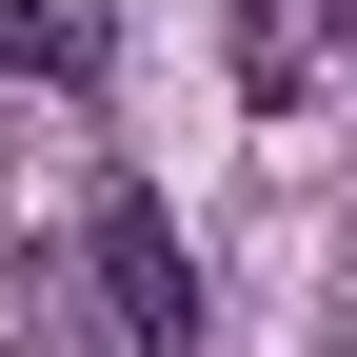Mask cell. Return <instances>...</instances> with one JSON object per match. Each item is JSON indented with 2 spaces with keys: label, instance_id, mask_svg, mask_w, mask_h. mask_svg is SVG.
Here are the masks:
<instances>
[{
  "label": "cell",
  "instance_id": "3957f363",
  "mask_svg": "<svg viewBox=\"0 0 357 357\" xmlns=\"http://www.w3.org/2000/svg\"><path fill=\"white\" fill-rule=\"evenodd\" d=\"M337 60V0H238V100H318Z\"/></svg>",
  "mask_w": 357,
  "mask_h": 357
},
{
  "label": "cell",
  "instance_id": "7a4b0ae2",
  "mask_svg": "<svg viewBox=\"0 0 357 357\" xmlns=\"http://www.w3.org/2000/svg\"><path fill=\"white\" fill-rule=\"evenodd\" d=\"M0 79L100 100V79H119V0H0Z\"/></svg>",
  "mask_w": 357,
  "mask_h": 357
},
{
  "label": "cell",
  "instance_id": "6da1fadb",
  "mask_svg": "<svg viewBox=\"0 0 357 357\" xmlns=\"http://www.w3.org/2000/svg\"><path fill=\"white\" fill-rule=\"evenodd\" d=\"M79 298H100V318L119 337H199V238H178V218H159V178H119V199H100V278H79Z\"/></svg>",
  "mask_w": 357,
  "mask_h": 357
},
{
  "label": "cell",
  "instance_id": "277c9868",
  "mask_svg": "<svg viewBox=\"0 0 357 357\" xmlns=\"http://www.w3.org/2000/svg\"><path fill=\"white\" fill-rule=\"evenodd\" d=\"M337 20H357V0H337Z\"/></svg>",
  "mask_w": 357,
  "mask_h": 357
}]
</instances>
